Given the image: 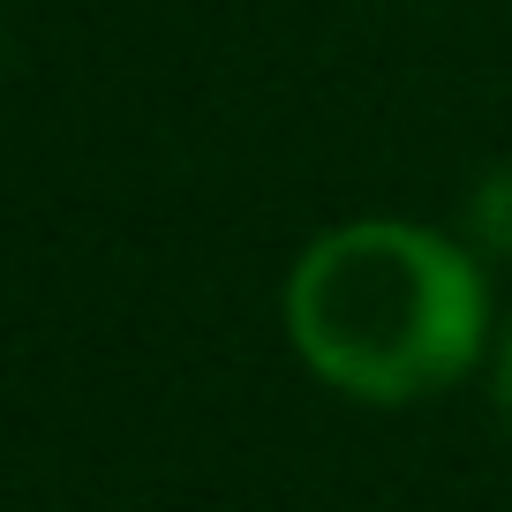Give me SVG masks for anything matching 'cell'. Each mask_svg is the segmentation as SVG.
I'll return each mask as SVG.
<instances>
[{
	"label": "cell",
	"instance_id": "obj_1",
	"mask_svg": "<svg viewBox=\"0 0 512 512\" xmlns=\"http://www.w3.org/2000/svg\"><path fill=\"white\" fill-rule=\"evenodd\" d=\"M302 369L362 407L437 400L490 354V272L460 234L415 219H339L287 272Z\"/></svg>",
	"mask_w": 512,
	"mask_h": 512
},
{
	"label": "cell",
	"instance_id": "obj_2",
	"mask_svg": "<svg viewBox=\"0 0 512 512\" xmlns=\"http://www.w3.org/2000/svg\"><path fill=\"white\" fill-rule=\"evenodd\" d=\"M490 400H497V422L512 430V317H505V332L490 339Z\"/></svg>",
	"mask_w": 512,
	"mask_h": 512
}]
</instances>
